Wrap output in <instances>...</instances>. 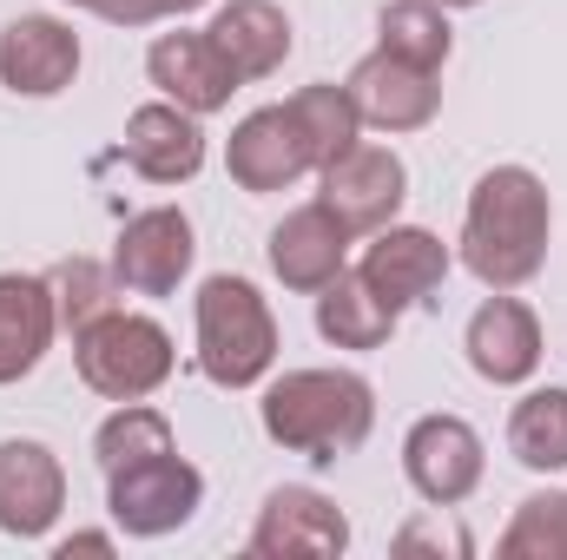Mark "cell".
Segmentation results:
<instances>
[{"label": "cell", "instance_id": "obj_1", "mask_svg": "<svg viewBox=\"0 0 567 560\" xmlns=\"http://www.w3.org/2000/svg\"><path fill=\"white\" fill-rule=\"evenodd\" d=\"M548 231H555L548 185L528 165H495L468 191L462 265L488 290H522L528 278H542V265H548Z\"/></svg>", "mask_w": 567, "mask_h": 560}, {"label": "cell", "instance_id": "obj_17", "mask_svg": "<svg viewBox=\"0 0 567 560\" xmlns=\"http://www.w3.org/2000/svg\"><path fill=\"white\" fill-rule=\"evenodd\" d=\"M265 251H271V271H278L284 290H303V297H317L337 271H350V231L323 205L284 211V225L271 231Z\"/></svg>", "mask_w": 567, "mask_h": 560}, {"label": "cell", "instance_id": "obj_27", "mask_svg": "<svg viewBox=\"0 0 567 560\" xmlns=\"http://www.w3.org/2000/svg\"><path fill=\"white\" fill-rule=\"evenodd\" d=\"M502 560H567V495L548 488V495H528L515 508V521L502 528L495 541Z\"/></svg>", "mask_w": 567, "mask_h": 560}, {"label": "cell", "instance_id": "obj_30", "mask_svg": "<svg viewBox=\"0 0 567 560\" xmlns=\"http://www.w3.org/2000/svg\"><path fill=\"white\" fill-rule=\"evenodd\" d=\"M198 7H205V0H152L158 20H165V13H198Z\"/></svg>", "mask_w": 567, "mask_h": 560}, {"label": "cell", "instance_id": "obj_11", "mask_svg": "<svg viewBox=\"0 0 567 560\" xmlns=\"http://www.w3.org/2000/svg\"><path fill=\"white\" fill-rule=\"evenodd\" d=\"M225 172H231L238 191H284V185H297L303 172H317L297 113H290V106H258V113H245V120L231 126V145H225Z\"/></svg>", "mask_w": 567, "mask_h": 560}, {"label": "cell", "instance_id": "obj_26", "mask_svg": "<svg viewBox=\"0 0 567 560\" xmlns=\"http://www.w3.org/2000/svg\"><path fill=\"white\" fill-rule=\"evenodd\" d=\"M178 442H172V422L158 416V409H145V403H120L113 416L100 422V435H93V455H100V468L113 475V468H133L145 455H172Z\"/></svg>", "mask_w": 567, "mask_h": 560}, {"label": "cell", "instance_id": "obj_4", "mask_svg": "<svg viewBox=\"0 0 567 560\" xmlns=\"http://www.w3.org/2000/svg\"><path fill=\"white\" fill-rule=\"evenodd\" d=\"M172 336L158 317H140V310H106L100 323H86L73 336V370L93 396L106 403H145L152 390L172 383Z\"/></svg>", "mask_w": 567, "mask_h": 560}, {"label": "cell", "instance_id": "obj_25", "mask_svg": "<svg viewBox=\"0 0 567 560\" xmlns=\"http://www.w3.org/2000/svg\"><path fill=\"white\" fill-rule=\"evenodd\" d=\"M47 290H53V310H60V330L66 336H80L86 323H100L106 310H120L113 303L120 297V278L106 265H93V258H60L47 271Z\"/></svg>", "mask_w": 567, "mask_h": 560}, {"label": "cell", "instance_id": "obj_12", "mask_svg": "<svg viewBox=\"0 0 567 560\" xmlns=\"http://www.w3.org/2000/svg\"><path fill=\"white\" fill-rule=\"evenodd\" d=\"M449 245L423 231V225H383V231H370V251H363V278L370 290L403 317V310H416V303H435V290L449 278Z\"/></svg>", "mask_w": 567, "mask_h": 560}, {"label": "cell", "instance_id": "obj_24", "mask_svg": "<svg viewBox=\"0 0 567 560\" xmlns=\"http://www.w3.org/2000/svg\"><path fill=\"white\" fill-rule=\"evenodd\" d=\"M284 106L297 113V126H303V139H310L317 172H323L330 158H343L350 145L363 139V120H357V106H350V93H343V86H303V93H290Z\"/></svg>", "mask_w": 567, "mask_h": 560}, {"label": "cell", "instance_id": "obj_31", "mask_svg": "<svg viewBox=\"0 0 567 560\" xmlns=\"http://www.w3.org/2000/svg\"><path fill=\"white\" fill-rule=\"evenodd\" d=\"M435 7H482V0H435Z\"/></svg>", "mask_w": 567, "mask_h": 560}, {"label": "cell", "instance_id": "obj_10", "mask_svg": "<svg viewBox=\"0 0 567 560\" xmlns=\"http://www.w3.org/2000/svg\"><path fill=\"white\" fill-rule=\"evenodd\" d=\"M192 218L178 211V205H152L140 218H126V231H120V245H113V278L120 290H133V297H172L185 271H192Z\"/></svg>", "mask_w": 567, "mask_h": 560}, {"label": "cell", "instance_id": "obj_22", "mask_svg": "<svg viewBox=\"0 0 567 560\" xmlns=\"http://www.w3.org/2000/svg\"><path fill=\"white\" fill-rule=\"evenodd\" d=\"M377 46H383V53H396V60H410V66L442 73V66H449V53H455L449 7H435V0H390V7L377 13Z\"/></svg>", "mask_w": 567, "mask_h": 560}, {"label": "cell", "instance_id": "obj_19", "mask_svg": "<svg viewBox=\"0 0 567 560\" xmlns=\"http://www.w3.org/2000/svg\"><path fill=\"white\" fill-rule=\"evenodd\" d=\"M53 336H60V310H53L47 278L0 271V390L33 376L40 356L53 350Z\"/></svg>", "mask_w": 567, "mask_h": 560}, {"label": "cell", "instance_id": "obj_13", "mask_svg": "<svg viewBox=\"0 0 567 560\" xmlns=\"http://www.w3.org/2000/svg\"><path fill=\"white\" fill-rule=\"evenodd\" d=\"M80 73V33L53 13H20L0 27V86L20 100H53Z\"/></svg>", "mask_w": 567, "mask_h": 560}, {"label": "cell", "instance_id": "obj_3", "mask_svg": "<svg viewBox=\"0 0 567 560\" xmlns=\"http://www.w3.org/2000/svg\"><path fill=\"white\" fill-rule=\"evenodd\" d=\"M278 363V317L251 278L198 283V370L218 390H258Z\"/></svg>", "mask_w": 567, "mask_h": 560}, {"label": "cell", "instance_id": "obj_9", "mask_svg": "<svg viewBox=\"0 0 567 560\" xmlns=\"http://www.w3.org/2000/svg\"><path fill=\"white\" fill-rule=\"evenodd\" d=\"M403 475L429 508H455L482 488V435L462 416H423L403 435Z\"/></svg>", "mask_w": 567, "mask_h": 560}, {"label": "cell", "instance_id": "obj_32", "mask_svg": "<svg viewBox=\"0 0 567 560\" xmlns=\"http://www.w3.org/2000/svg\"><path fill=\"white\" fill-rule=\"evenodd\" d=\"M66 7H100V0H66Z\"/></svg>", "mask_w": 567, "mask_h": 560}, {"label": "cell", "instance_id": "obj_16", "mask_svg": "<svg viewBox=\"0 0 567 560\" xmlns=\"http://www.w3.org/2000/svg\"><path fill=\"white\" fill-rule=\"evenodd\" d=\"M145 73H152V86L172 100V106H185V113H225L231 106V93H238V73L218 60V46L205 40V33H158L152 40V53H145Z\"/></svg>", "mask_w": 567, "mask_h": 560}, {"label": "cell", "instance_id": "obj_14", "mask_svg": "<svg viewBox=\"0 0 567 560\" xmlns=\"http://www.w3.org/2000/svg\"><path fill=\"white\" fill-rule=\"evenodd\" d=\"M462 350H468V370H475L482 383L515 390V383H528V376L542 370V317H535L522 297L495 290V297L468 317Z\"/></svg>", "mask_w": 567, "mask_h": 560}, {"label": "cell", "instance_id": "obj_18", "mask_svg": "<svg viewBox=\"0 0 567 560\" xmlns=\"http://www.w3.org/2000/svg\"><path fill=\"white\" fill-rule=\"evenodd\" d=\"M126 165L140 172L145 185H185L198 178L205 165V133H198V113L158 100V106H140L126 120Z\"/></svg>", "mask_w": 567, "mask_h": 560}, {"label": "cell", "instance_id": "obj_20", "mask_svg": "<svg viewBox=\"0 0 567 560\" xmlns=\"http://www.w3.org/2000/svg\"><path fill=\"white\" fill-rule=\"evenodd\" d=\"M205 40L238 73V86L245 80H271L284 60H290V20H284V7H271V0H231V7H218L212 27H205Z\"/></svg>", "mask_w": 567, "mask_h": 560}, {"label": "cell", "instance_id": "obj_28", "mask_svg": "<svg viewBox=\"0 0 567 560\" xmlns=\"http://www.w3.org/2000/svg\"><path fill=\"white\" fill-rule=\"evenodd\" d=\"M396 548L403 554H423V548H435V554H468V535L462 528H435V521H410L396 535Z\"/></svg>", "mask_w": 567, "mask_h": 560}, {"label": "cell", "instance_id": "obj_23", "mask_svg": "<svg viewBox=\"0 0 567 560\" xmlns=\"http://www.w3.org/2000/svg\"><path fill=\"white\" fill-rule=\"evenodd\" d=\"M508 455L535 475L567 468V390H528L508 416Z\"/></svg>", "mask_w": 567, "mask_h": 560}, {"label": "cell", "instance_id": "obj_5", "mask_svg": "<svg viewBox=\"0 0 567 560\" xmlns=\"http://www.w3.org/2000/svg\"><path fill=\"white\" fill-rule=\"evenodd\" d=\"M205 501V475L172 448V455H145L133 468L106 475V515L113 528H126L133 541H158L172 528H185Z\"/></svg>", "mask_w": 567, "mask_h": 560}, {"label": "cell", "instance_id": "obj_15", "mask_svg": "<svg viewBox=\"0 0 567 560\" xmlns=\"http://www.w3.org/2000/svg\"><path fill=\"white\" fill-rule=\"evenodd\" d=\"M66 508V468L47 442H0V535L40 541Z\"/></svg>", "mask_w": 567, "mask_h": 560}, {"label": "cell", "instance_id": "obj_6", "mask_svg": "<svg viewBox=\"0 0 567 560\" xmlns=\"http://www.w3.org/2000/svg\"><path fill=\"white\" fill-rule=\"evenodd\" d=\"M317 178H323L317 205H323L350 238H370V231L396 225V211H403V198H410V165H403L390 145L357 139L343 158H330Z\"/></svg>", "mask_w": 567, "mask_h": 560}, {"label": "cell", "instance_id": "obj_8", "mask_svg": "<svg viewBox=\"0 0 567 560\" xmlns=\"http://www.w3.org/2000/svg\"><path fill=\"white\" fill-rule=\"evenodd\" d=\"M343 93H350L357 120L377 126V133H423L429 120L442 113V86H435V73H429V66H410V60H396V53H383V46H377L370 60L350 66Z\"/></svg>", "mask_w": 567, "mask_h": 560}, {"label": "cell", "instance_id": "obj_7", "mask_svg": "<svg viewBox=\"0 0 567 560\" xmlns=\"http://www.w3.org/2000/svg\"><path fill=\"white\" fill-rule=\"evenodd\" d=\"M245 548L258 560H337L350 548V521L317 488H271Z\"/></svg>", "mask_w": 567, "mask_h": 560}, {"label": "cell", "instance_id": "obj_2", "mask_svg": "<svg viewBox=\"0 0 567 560\" xmlns=\"http://www.w3.org/2000/svg\"><path fill=\"white\" fill-rule=\"evenodd\" d=\"M265 435L290 448V455H310V462H343L370 442L377 428V390L350 370H284L278 383L265 390L258 403Z\"/></svg>", "mask_w": 567, "mask_h": 560}, {"label": "cell", "instance_id": "obj_29", "mask_svg": "<svg viewBox=\"0 0 567 560\" xmlns=\"http://www.w3.org/2000/svg\"><path fill=\"white\" fill-rule=\"evenodd\" d=\"M53 554H60V560H73V554H113V535H73V541H60Z\"/></svg>", "mask_w": 567, "mask_h": 560}, {"label": "cell", "instance_id": "obj_21", "mask_svg": "<svg viewBox=\"0 0 567 560\" xmlns=\"http://www.w3.org/2000/svg\"><path fill=\"white\" fill-rule=\"evenodd\" d=\"M317 336L337 350H383L396 336V310L370 290L363 271H337L317 290Z\"/></svg>", "mask_w": 567, "mask_h": 560}]
</instances>
